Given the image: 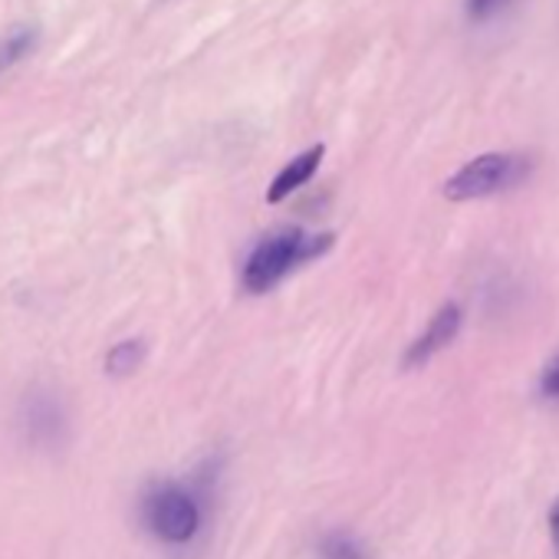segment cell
Instances as JSON below:
<instances>
[{
    "mask_svg": "<svg viewBox=\"0 0 559 559\" xmlns=\"http://www.w3.org/2000/svg\"><path fill=\"white\" fill-rule=\"evenodd\" d=\"M145 340H122L109 349L106 356V376L112 379H129L132 372H139V366L145 362Z\"/></svg>",
    "mask_w": 559,
    "mask_h": 559,
    "instance_id": "ba28073f",
    "label": "cell"
},
{
    "mask_svg": "<svg viewBox=\"0 0 559 559\" xmlns=\"http://www.w3.org/2000/svg\"><path fill=\"white\" fill-rule=\"evenodd\" d=\"M536 171V158L526 152H484L471 162H464L448 181L444 198L448 201H484L497 194H510L523 188Z\"/></svg>",
    "mask_w": 559,
    "mask_h": 559,
    "instance_id": "3957f363",
    "label": "cell"
},
{
    "mask_svg": "<svg viewBox=\"0 0 559 559\" xmlns=\"http://www.w3.org/2000/svg\"><path fill=\"white\" fill-rule=\"evenodd\" d=\"M207 484V471L198 474V484L162 480L142 493V523L162 543L185 546L198 536L204 523L201 510V487Z\"/></svg>",
    "mask_w": 559,
    "mask_h": 559,
    "instance_id": "7a4b0ae2",
    "label": "cell"
},
{
    "mask_svg": "<svg viewBox=\"0 0 559 559\" xmlns=\"http://www.w3.org/2000/svg\"><path fill=\"white\" fill-rule=\"evenodd\" d=\"M549 536H552V549H556V559H559V500L549 507Z\"/></svg>",
    "mask_w": 559,
    "mask_h": 559,
    "instance_id": "7c38bea8",
    "label": "cell"
},
{
    "mask_svg": "<svg viewBox=\"0 0 559 559\" xmlns=\"http://www.w3.org/2000/svg\"><path fill=\"white\" fill-rule=\"evenodd\" d=\"M461 326H464V310H461L457 304H444V307L428 320V326L421 330V336L405 349L402 366H405V369H421V366H428L438 353H444V349L457 340Z\"/></svg>",
    "mask_w": 559,
    "mask_h": 559,
    "instance_id": "5b68a950",
    "label": "cell"
},
{
    "mask_svg": "<svg viewBox=\"0 0 559 559\" xmlns=\"http://www.w3.org/2000/svg\"><path fill=\"white\" fill-rule=\"evenodd\" d=\"M520 0H464V14L471 24H493L507 17Z\"/></svg>",
    "mask_w": 559,
    "mask_h": 559,
    "instance_id": "30bf717a",
    "label": "cell"
},
{
    "mask_svg": "<svg viewBox=\"0 0 559 559\" xmlns=\"http://www.w3.org/2000/svg\"><path fill=\"white\" fill-rule=\"evenodd\" d=\"M333 243H336L333 230H323V234H310L304 227L270 230L247 253L243 270H240V284H243V290L250 297H263V294L276 290L300 266H307V263L320 260L323 253H330Z\"/></svg>",
    "mask_w": 559,
    "mask_h": 559,
    "instance_id": "6da1fadb",
    "label": "cell"
},
{
    "mask_svg": "<svg viewBox=\"0 0 559 559\" xmlns=\"http://www.w3.org/2000/svg\"><path fill=\"white\" fill-rule=\"evenodd\" d=\"M17 431L34 451H44V454L63 451L70 441L67 402L47 385H34L17 405Z\"/></svg>",
    "mask_w": 559,
    "mask_h": 559,
    "instance_id": "277c9868",
    "label": "cell"
},
{
    "mask_svg": "<svg viewBox=\"0 0 559 559\" xmlns=\"http://www.w3.org/2000/svg\"><path fill=\"white\" fill-rule=\"evenodd\" d=\"M539 395L543 399H559V349H556V356L549 359V366L539 376Z\"/></svg>",
    "mask_w": 559,
    "mask_h": 559,
    "instance_id": "8fae6325",
    "label": "cell"
},
{
    "mask_svg": "<svg viewBox=\"0 0 559 559\" xmlns=\"http://www.w3.org/2000/svg\"><path fill=\"white\" fill-rule=\"evenodd\" d=\"M320 552H323V559H366V546L346 530L326 533L320 543Z\"/></svg>",
    "mask_w": 559,
    "mask_h": 559,
    "instance_id": "9c48e42d",
    "label": "cell"
},
{
    "mask_svg": "<svg viewBox=\"0 0 559 559\" xmlns=\"http://www.w3.org/2000/svg\"><path fill=\"white\" fill-rule=\"evenodd\" d=\"M326 155V145H310L307 152H300L294 162H287L284 168H280V175L273 178L270 191H266V201L270 204H280L287 201L290 194H297L317 171H320V162Z\"/></svg>",
    "mask_w": 559,
    "mask_h": 559,
    "instance_id": "8992f818",
    "label": "cell"
},
{
    "mask_svg": "<svg viewBox=\"0 0 559 559\" xmlns=\"http://www.w3.org/2000/svg\"><path fill=\"white\" fill-rule=\"evenodd\" d=\"M37 47H40V31L34 24L11 27L4 37H0V76L14 70L17 63H24Z\"/></svg>",
    "mask_w": 559,
    "mask_h": 559,
    "instance_id": "52a82bcc",
    "label": "cell"
}]
</instances>
